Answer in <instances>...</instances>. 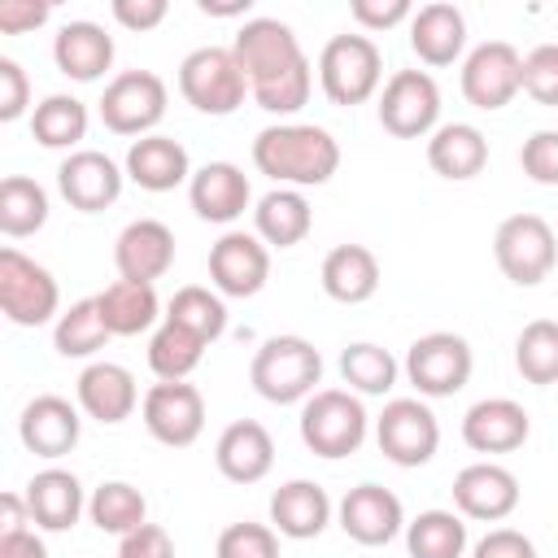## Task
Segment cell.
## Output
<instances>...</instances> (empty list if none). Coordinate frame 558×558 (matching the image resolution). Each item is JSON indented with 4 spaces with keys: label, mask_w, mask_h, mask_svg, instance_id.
Returning <instances> with one entry per match:
<instances>
[{
    "label": "cell",
    "mask_w": 558,
    "mask_h": 558,
    "mask_svg": "<svg viewBox=\"0 0 558 558\" xmlns=\"http://www.w3.org/2000/svg\"><path fill=\"white\" fill-rule=\"evenodd\" d=\"M126 179L144 192H174L179 183H192V157L174 135H144L126 148Z\"/></svg>",
    "instance_id": "cell-25"
},
{
    "label": "cell",
    "mask_w": 558,
    "mask_h": 558,
    "mask_svg": "<svg viewBox=\"0 0 558 558\" xmlns=\"http://www.w3.org/2000/svg\"><path fill=\"white\" fill-rule=\"evenodd\" d=\"M523 92L536 105L558 109V44H536L523 57Z\"/></svg>",
    "instance_id": "cell-44"
},
{
    "label": "cell",
    "mask_w": 558,
    "mask_h": 558,
    "mask_svg": "<svg viewBox=\"0 0 558 558\" xmlns=\"http://www.w3.org/2000/svg\"><path fill=\"white\" fill-rule=\"evenodd\" d=\"M113 266L118 279L153 283L174 266V231L161 218H135L113 240Z\"/></svg>",
    "instance_id": "cell-19"
},
{
    "label": "cell",
    "mask_w": 558,
    "mask_h": 558,
    "mask_svg": "<svg viewBox=\"0 0 558 558\" xmlns=\"http://www.w3.org/2000/svg\"><path fill=\"white\" fill-rule=\"evenodd\" d=\"M523 92V57L514 44L506 39H484L466 52L462 61V96L493 113V109H506L514 96Z\"/></svg>",
    "instance_id": "cell-13"
},
{
    "label": "cell",
    "mask_w": 558,
    "mask_h": 558,
    "mask_svg": "<svg viewBox=\"0 0 558 558\" xmlns=\"http://www.w3.org/2000/svg\"><path fill=\"white\" fill-rule=\"evenodd\" d=\"M310 227H314V209L296 187H270L253 205V231L262 235L266 248H292L310 235Z\"/></svg>",
    "instance_id": "cell-32"
},
{
    "label": "cell",
    "mask_w": 558,
    "mask_h": 558,
    "mask_svg": "<svg viewBox=\"0 0 558 558\" xmlns=\"http://www.w3.org/2000/svg\"><path fill=\"white\" fill-rule=\"evenodd\" d=\"M109 340H113V331L105 327L96 296L74 301V305L61 310V318L52 323V349H57L61 357H96Z\"/></svg>",
    "instance_id": "cell-35"
},
{
    "label": "cell",
    "mask_w": 558,
    "mask_h": 558,
    "mask_svg": "<svg viewBox=\"0 0 558 558\" xmlns=\"http://www.w3.org/2000/svg\"><path fill=\"white\" fill-rule=\"evenodd\" d=\"M379 126L397 140H427L440 126V87L427 70H397L379 92Z\"/></svg>",
    "instance_id": "cell-11"
},
{
    "label": "cell",
    "mask_w": 558,
    "mask_h": 558,
    "mask_svg": "<svg viewBox=\"0 0 558 558\" xmlns=\"http://www.w3.org/2000/svg\"><path fill=\"white\" fill-rule=\"evenodd\" d=\"M410 48L423 65H453L466 48V17L449 0H432L410 17Z\"/></svg>",
    "instance_id": "cell-27"
},
{
    "label": "cell",
    "mask_w": 558,
    "mask_h": 558,
    "mask_svg": "<svg viewBox=\"0 0 558 558\" xmlns=\"http://www.w3.org/2000/svg\"><path fill=\"white\" fill-rule=\"evenodd\" d=\"M52 17V4L44 0H4L0 4V31L4 35H26Z\"/></svg>",
    "instance_id": "cell-50"
},
{
    "label": "cell",
    "mask_w": 558,
    "mask_h": 558,
    "mask_svg": "<svg viewBox=\"0 0 558 558\" xmlns=\"http://www.w3.org/2000/svg\"><path fill=\"white\" fill-rule=\"evenodd\" d=\"M318 283L331 301L340 305H362L379 292V257L366 248V244H336L327 257H323V270H318Z\"/></svg>",
    "instance_id": "cell-31"
},
{
    "label": "cell",
    "mask_w": 558,
    "mask_h": 558,
    "mask_svg": "<svg viewBox=\"0 0 558 558\" xmlns=\"http://www.w3.org/2000/svg\"><path fill=\"white\" fill-rule=\"evenodd\" d=\"M22 532H31L26 493H4V497H0V541H4V536H22Z\"/></svg>",
    "instance_id": "cell-52"
},
{
    "label": "cell",
    "mask_w": 558,
    "mask_h": 558,
    "mask_svg": "<svg viewBox=\"0 0 558 558\" xmlns=\"http://www.w3.org/2000/svg\"><path fill=\"white\" fill-rule=\"evenodd\" d=\"M244 78H248V96L257 100V109L266 113H296L310 100L314 87V70L292 35L288 22L279 17H248L231 44Z\"/></svg>",
    "instance_id": "cell-1"
},
{
    "label": "cell",
    "mask_w": 558,
    "mask_h": 558,
    "mask_svg": "<svg viewBox=\"0 0 558 558\" xmlns=\"http://www.w3.org/2000/svg\"><path fill=\"white\" fill-rule=\"evenodd\" d=\"M187 201H192L201 222H222L227 227L248 209L253 187H248V174L235 161H205L201 170H192Z\"/></svg>",
    "instance_id": "cell-22"
},
{
    "label": "cell",
    "mask_w": 558,
    "mask_h": 558,
    "mask_svg": "<svg viewBox=\"0 0 558 558\" xmlns=\"http://www.w3.org/2000/svg\"><path fill=\"white\" fill-rule=\"evenodd\" d=\"M122 183H126V170L113 157H105L100 148H78L57 166V187L70 201V209H78V214L109 209L122 196Z\"/></svg>",
    "instance_id": "cell-16"
},
{
    "label": "cell",
    "mask_w": 558,
    "mask_h": 558,
    "mask_svg": "<svg viewBox=\"0 0 558 558\" xmlns=\"http://www.w3.org/2000/svg\"><path fill=\"white\" fill-rule=\"evenodd\" d=\"M179 92L183 100L196 109V113H209V118H227L244 105L248 96V78L235 61L231 48H192L183 61H179Z\"/></svg>",
    "instance_id": "cell-6"
},
{
    "label": "cell",
    "mask_w": 558,
    "mask_h": 558,
    "mask_svg": "<svg viewBox=\"0 0 558 558\" xmlns=\"http://www.w3.org/2000/svg\"><path fill=\"white\" fill-rule=\"evenodd\" d=\"M17 436H22V445H26L35 458L57 462V458L74 453V445H78V436H83V418H78V410H74L65 397L44 392V397L26 401V410H22V418H17Z\"/></svg>",
    "instance_id": "cell-20"
},
{
    "label": "cell",
    "mask_w": 558,
    "mask_h": 558,
    "mask_svg": "<svg viewBox=\"0 0 558 558\" xmlns=\"http://www.w3.org/2000/svg\"><path fill=\"white\" fill-rule=\"evenodd\" d=\"M26 506H31V523L44 527V532H70L78 523V514L87 510L78 475L74 471H61V466H48V471L31 475Z\"/></svg>",
    "instance_id": "cell-29"
},
{
    "label": "cell",
    "mask_w": 558,
    "mask_h": 558,
    "mask_svg": "<svg viewBox=\"0 0 558 558\" xmlns=\"http://www.w3.org/2000/svg\"><path fill=\"white\" fill-rule=\"evenodd\" d=\"M453 506L462 519L501 523L519 506V475L501 462H471L453 475Z\"/></svg>",
    "instance_id": "cell-18"
},
{
    "label": "cell",
    "mask_w": 558,
    "mask_h": 558,
    "mask_svg": "<svg viewBox=\"0 0 558 558\" xmlns=\"http://www.w3.org/2000/svg\"><path fill=\"white\" fill-rule=\"evenodd\" d=\"M166 318L179 323V327H187V331L201 336L205 344H214V340L227 331V305H222V296L209 292V288H201V283L179 288V292L166 301Z\"/></svg>",
    "instance_id": "cell-41"
},
{
    "label": "cell",
    "mask_w": 558,
    "mask_h": 558,
    "mask_svg": "<svg viewBox=\"0 0 558 558\" xmlns=\"http://www.w3.org/2000/svg\"><path fill=\"white\" fill-rule=\"evenodd\" d=\"M471 558H536V545L519 527H493L488 536L475 541Z\"/></svg>",
    "instance_id": "cell-49"
},
{
    "label": "cell",
    "mask_w": 558,
    "mask_h": 558,
    "mask_svg": "<svg viewBox=\"0 0 558 558\" xmlns=\"http://www.w3.org/2000/svg\"><path fill=\"white\" fill-rule=\"evenodd\" d=\"M118 558H174V541L161 523H140L135 532L118 536Z\"/></svg>",
    "instance_id": "cell-47"
},
{
    "label": "cell",
    "mask_w": 558,
    "mask_h": 558,
    "mask_svg": "<svg viewBox=\"0 0 558 558\" xmlns=\"http://www.w3.org/2000/svg\"><path fill=\"white\" fill-rule=\"evenodd\" d=\"M493 257L510 283L536 288L558 266V235L541 214H510L493 235Z\"/></svg>",
    "instance_id": "cell-8"
},
{
    "label": "cell",
    "mask_w": 558,
    "mask_h": 558,
    "mask_svg": "<svg viewBox=\"0 0 558 558\" xmlns=\"http://www.w3.org/2000/svg\"><path fill=\"white\" fill-rule=\"evenodd\" d=\"M336 506L323 484L314 480H288L270 493V527L288 541H314L327 532Z\"/></svg>",
    "instance_id": "cell-24"
},
{
    "label": "cell",
    "mask_w": 558,
    "mask_h": 558,
    "mask_svg": "<svg viewBox=\"0 0 558 558\" xmlns=\"http://www.w3.org/2000/svg\"><path fill=\"white\" fill-rule=\"evenodd\" d=\"M44 222H48V192L26 174H9L0 183V231L9 240H22L35 235Z\"/></svg>",
    "instance_id": "cell-38"
},
{
    "label": "cell",
    "mask_w": 558,
    "mask_h": 558,
    "mask_svg": "<svg viewBox=\"0 0 558 558\" xmlns=\"http://www.w3.org/2000/svg\"><path fill=\"white\" fill-rule=\"evenodd\" d=\"M257 174L275 179L279 187H323L340 170V144L327 126L314 122H279L257 131L253 140Z\"/></svg>",
    "instance_id": "cell-2"
},
{
    "label": "cell",
    "mask_w": 558,
    "mask_h": 558,
    "mask_svg": "<svg viewBox=\"0 0 558 558\" xmlns=\"http://www.w3.org/2000/svg\"><path fill=\"white\" fill-rule=\"evenodd\" d=\"M375 445L397 466H423L440 449V423L418 397H392L375 418Z\"/></svg>",
    "instance_id": "cell-12"
},
{
    "label": "cell",
    "mask_w": 558,
    "mask_h": 558,
    "mask_svg": "<svg viewBox=\"0 0 558 558\" xmlns=\"http://www.w3.org/2000/svg\"><path fill=\"white\" fill-rule=\"evenodd\" d=\"M397 375H401V366H397V357H392L384 344L353 340V344H344V353H340V379H344L349 392H357V397H384V392H392Z\"/></svg>",
    "instance_id": "cell-36"
},
{
    "label": "cell",
    "mask_w": 558,
    "mask_h": 558,
    "mask_svg": "<svg viewBox=\"0 0 558 558\" xmlns=\"http://www.w3.org/2000/svg\"><path fill=\"white\" fill-rule=\"evenodd\" d=\"M336 519H340V532L357 545H388L397 532H405V510H401V497L384 484H357L340 497L336 506Z\"/></svg>",
    "instance_id": "cell-17"
},
{
    "label": "cell",
    "mask_w": 558,
    "mask_h": 558,
    "mask_svg": "<svg viewBox=\"0 0 558 558\" xmlns=\"http://www.w3.org/2000/svg\"><path fill=\"white\" fill-rule=\"evenodd\" d=\"M52 61L65 78L74 83H96L109 65H113V35L100 22H65L52 39Z\"/></svg>",
    "instance_id": "cell-28"
},
{
    "label": "cell",
    "mask_w": 558,
    "mask_h": 558,
    "mask_svg": "<svg viewBox=\"0 0 558 558\" xmlns=\"http://www.w3.org/2000/svg\"><path fill=\"white\" fill-rule=\"evenodd\" d=\"M201 13H209V17H244L248 0H201Z\"/></svg>",
    "instance_id": "cell-54"
},
{
    "label": "cell",
    "mask_w": 558,
    "mask_h": 558,
    "mask_svg": "<svg viewBox=\"0 0 558 558\" xmlns=\"http://www.w3.org/2000/svg\"><path fill=\"white\" fill-rule=\"evenodd\" d=\"M405 379L418 397H453L466 388L475 371V353L458 331H427L405 349Z\"/></svg>",
    "instance_id": "cell-9"
},
{
    "label": "cell",
    "mask_w": 558,
    "mask_h": 558,
    "mask_svg": "<svg viewBox=\"0 0 558 558\" xmlns=\"http://www.w3.org/2000/svg\"><path fill=\"white\" fill-rule=\"evenodd\" d=\"M532 432V418L510 397H484L462 414V440L475 453H514L523 449Z\"/></svg>",
    "instance_id": "cell-21"
},
{
    "label": "cell",
    "mask_w": 558,
    "mask_h": 558,
    "mask_svg": "<svg viewBox=\"0 0 558 558\" xmlns=\"http://www.w3.org/2000/svg\"><path fill=\"white\" fill-rule=\"evenodd\" d=\"M166 83L153 70H122L118 78H109L105 96H100V122L113 135H153V126L166 118Z\"/></svg>",
    "instance_id": "cell-10"
},
{
    "label": "cell",
    "mask_w": 558,
    "mask_h": 558,
    "mask_svg": "<svg viewBox=\"0 0 558 558\" xmlns=\"http://www.w3.org/2000/svg\"><path fill=\"white\" fill-rule=\"evenodd\" d=\"M166 13H170L166 0H113V17L126 31H153L166 22Z\"/></svg>",
    "instance_id": "cell-51"
},
{
    "label": "cell",
    "mask_w": 558,
    "mask_h": 558,
    "mask_svg": "<svg viewBox=\"0 0 558 558\" xmlns=\"http://www.w3.org/2000/svg\"><path fill=\"white\" fill-rule=\"evenodd\" d=\"M318 379H323V353L305 336H270V340H262V349L253 353V366H248L253 392L262 401H270V405L310 401L318 392Z\"/></svg>",
    "instance_id": "cell-3"
},
{
    "label": "cell",
    "mask_w": 558,
    "mask_h": 558,
    "mask_svg": "<svg viewBox=\"0 0 558 558\" xmlns=\"http://www.w3.org/2000/svg\"><path fill=\"white\" fill-rule=\"evenodd\" d=\"M31 109V78L13 57H0V122H17Z\"/></svg>",
    "instance_id": "cell-46"
},
{
    "label": "cell",
    "mask_w": 558,
    "mask_h": 558,
    "mask_svg": "<svg viewBox=\"0 0 558 558\" xmlns=\"http://www.w3.org/2000/svg\"><path fill=\"white\" fill-rule=\"evenodd\" d=\"M514 366L527 384H558V323L532 318L514 340Z\"/></svg>",
    "instance_id": "cell-42"
},
{
    "label": "cell",
    "mask_w": 558,
    "mask_h": 558,
    "mask_svg": "<svg viewBox=\"0 0 558 558\" xmlns=\"http://www.w3.org/2000/svg\"><path fill=\"white\" fill-rule=\"evenodd\" d=\"M349 17L362 31H388L397 22H410L414 9H410V0H353L349 4Z\"/></svg>",
    "instance_id": "cell-48"
},
{
    "label": "cell",
    "mask_w": 558,
    "mask_h": 558,
    "mask_svg": "<svg viewBox=\"0 0 558 558\" xmlns=\"http://www.w3.org/2000/svg\"><path fill=\"white\" fill-rule=\"evenodd\" d=\"M74 392H78V410L87 418H96V423H109V427L122 423V418H131L135 405H140L135 375L126 366H118V362H92V366H83Z\"/></svg>",
    "instance_id": "cell-26"
},
{
    "label": "cell",
    "mask_w": 558,
    "mask_h": 558,
    "mask_svg": "<svg viewBox=\"0 0 558 558\" xmlns=\"http://www.w3.org/2000/svg\"><path fill=\"white\" fill-rule=\"evenodd\" d=\"M87 514H92V523H96L100 532L126 536V532H135L140 523H148V501H144V493H140L135 484L109 480V484H100V488L92 493Z\"/></svg>",
    "instance_id": "cell-40"
},
{
    "label": "cell",
    "mask_w": 558,
    "mask_h": 558,
    "mask_svg": "<svg viewBox=\"0 0 558 558\" xmlns=\"http://www.w3.org/2000/svg\"><path fill=\"white\" fill-rule=\"evenodd\" d=\"M218 558H279V532L270 523H231L218 536Z\"/></svg>",
    "instance_id": "cell-43"
},
{
    "label": "cell",
    "mask_w": 558,
    "mask_h": 558,
    "mask_svg": "<svg viewBox=\"0 0 558 558\" xmlns=\"http://www.w3.org/2000/svg\"><path fill=\"white\" fill-rule=\"evenodd\" d=\"M270 279V248L257 231H227L209 248V283L218 296H257Z\"/></svg>",
    "instance_id": "cell-15"
},
{
    "label": "cell",
    "mask_w": 558,
    "mask_h": 558,
    "mask_svg": "<svg viewBox=\"0 0 558 558\" xmlns=\"http://www.w3.org/2000/svg\"><path fill=\"white\" fill-rule=\"evenodd\" d=\"M214 462L218 475L231 484H257L270 475L275 466V440L257 418H235L222 427L218 445H214Z\"/></svg>",
    "instance_id": "cell-23"
},
{
    "label": "cell",
    "mask_w": 558,
    "mask_h": 558,
    "mask_svg": "<svg viewBox=\"0 0 558 558\" xmlns=\"http://www.w3.org/2000/svg\"><path fill=\"white\" fill-rule=\"evenodd\" d=\"M427 166L440 179H453V183L475 179L488 166V140H484V131L471 126V122H440L427 135Z\"/></svg>",
    "instance_id": "cell-30"
},
{
    "label": "cell",
    "mask_w": 558,
    "mask_h": 558,
    "mask_svg": "<svg viewBox=\"0 0 558 558\" xmlns=\"http://www.w3.org/2000/svg\"><path fill=\"white\" fill-rule=\"evenodd\" d=\"M205 349H209V344H205L201 336H192L187 327L161 318V327H157L153 340H148V366H153L157 379H187V375L201 366Z\"/></svg>",
    "instance_id": "cell-39"
},
{
    "label": "cell",
    "mask_w": 558,
    "mask_h": 558,
    "mask_svg": "<svg viewBox=\"0 0 558 558\" xmlns=\"http://www.w3.org/2000/svg\"><path fill=\"white\" fill-rule=\"evenodd\" d=\"M0 558H48V545H44L35 532L4 536V541H0Z\"/></svg>",
    "instance_id": "cell-53"
},
{
    "label": "cell",
    "mask_w": 558,
    "mask_h": 558,
    "mask_svg": "<svg viewBox=\"0 0 558 558\" xmlns=\"http://www.w3.org/2000/svg\"><path fill=\"white\" fill-rule=\"evenodd\" d=\"M87 105L78 96H65V92H52L44 96L35 109H31V135L44 144V148H70L78 153V140L87 135Z\"/></svg>",
    "instance_id": "cell-34"
},
{
    "label": "cell",
    "mask_w": 558,
    "mask_h": 558,
    "mask_svg": "<svg viewBox=\"0 0 558 558\" xmlns=\"http://www.w3.org/2000/svg\"><path fill=\"white\" fill-rule=\"evenodd\" d=\"M0 310L13 327H44L61 318V288L48 266L22 248H0Z\"/></svg>",
    "instance_id": "cell-7"
},
{
    "label": "cell",
    "mask_w": 558,
    "mask_h": 558,
    "mask_svg": "<svg viewBox=\"0 0 558 558\" xmlns=\"http://www.w3.org/2000/svg\"><path fill=\"white\" fill-rule=\"evenodd\" d=\"M96 305H100V318L113 336H140L148 331L161 314V301H157V288L153 283H135V279H113L109 288L96 292Z\"/></svg>",
    "instance_id": "cell-33"
},
{
    "label": "cell",
    "mask_w": 558,
    "mask_h": 558,
    "mask_svg": "<svg viewBox=\"0 0 558 558\" xmlns=\"http://www.w3.org/2000/svg\"><path fill=\"white\" fill-rule=\"evenodd\" d=\"M519 166L532 183L558 187V131H532L519 148Z\"/></svg>",
    "instance_id": "cell-45"
},
{
    "label": "cell",
    "mask_w": 558,
    "mask_h": 558,
    "mask_svg": "<svg viewBox=\"0 0 558 558\" xmlns=\"http://www.w3.org/2000/svg\"><path fill=\"white\" fill-rule=\"evenodd\" d=\"M140 414H144L148 436L161 440V445H170V449H187L205 432V397L187 379H161V384H153L144 392V401H140Z\"/></svg>",
    "instance_id": "cell-14"
},
{
    "label": "cell",
    "mask_w": 558,
    "mask_h": 558,
    "mask_svg": "<svg viewBox=\"0 0 558 558\" xmlns=\"http://www.w3.org/2000/svg\"><path fill=\"white\" fill-rule=\"evenodd\" d=\"M410 558H462L466 554V523L458 510H423L405 523Z\"/></svg>",
    "instance_id": "cell-37"
},
{
    "label": "cell",
    "mask_w": 558,
    "mask_h": 558,
    "mask_svg": "<svg viewBox=\"0 0 558 558\" xmlns=\"http://www.w3.org/2000/svg\"><path fill=\"white\" fill-rule=\"evenodd\" d=\"M296 423H301L305 449L318 458H349L362 449V440L371 432V414H366L362 397L349 388H318L301 405Z\"/></svg>",
    "instance_id": "cell-5"
},
{
    "label": "cell",
    "mask_w": 558,
    "mask_h": 558,
    "mask_svg": "<svg viewBox=\"0 0 558 558\" xmlns=\"http://www.w3.org/2000/svg\"><path fill=\"white\" fill-rule=\"evenodd\" d=\"M384 83V52L371 35H331L318 52V87L331 105H366Z\"/></svg>",
    "instance_id": "cell-4"
}]
</instances>
